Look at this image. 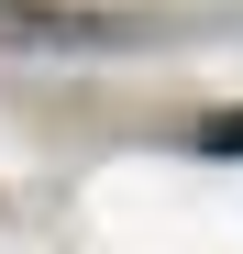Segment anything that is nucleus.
I'll return each mask as SVG.
<instances>
[{"label":"nucleus","mask_w":243,"mask_h":254,"mask_svg":"<svg viewBox=\"0 0 243 254\" xmlns=\"http://www.w3.org/2000/svg\"><path fill=\"white\" fill-rule=\"evenodd\" d=\"M199 144H210V155H243V111H221V122H199Z\"/></svg>","instance_id":"obj_1"}]
</instances>
